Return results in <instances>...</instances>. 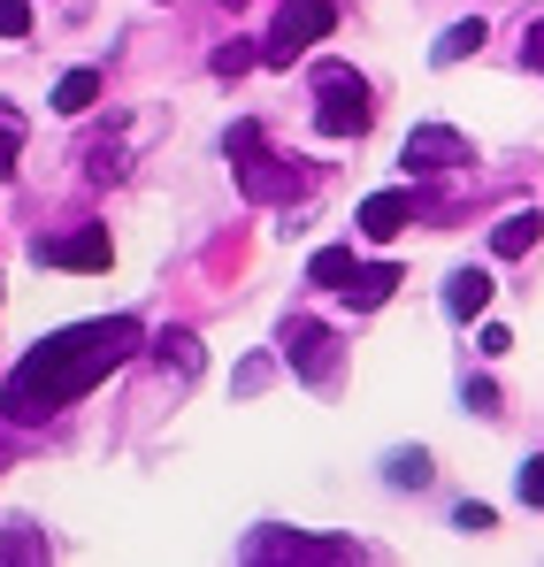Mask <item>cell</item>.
<instances>
[{"mask_svg": "<svg viewBox=\"0 0 544 567\" xmlns=\"http://www.w3.org/2000/svg\"><path fill=\"white\" fill-rule=\"evenodd\" d=\"M131 353H138V322H131V315H100V322H78V330H62V338H39V346L8 369L0 406H8V422H47V414H62L70 399H85L107 369H123Z\"/></svg>", "mask_w": 544, "mask_h": 567, "instance_id": "1", "label": "cell"}, {"mask_svg": "<svg viewBox=\"0 0 544 567\" xmlns=\"http://www.w3.org/2000/svg\"><path fill=\"white\" fill-rule=\"evenodd\" d=\"M223 154L238 162V185L254 192V199H291V192H307V169H291L284 154L261 146V123H230Z\"/></svg>", "mask_w": 544, "mask_h": 567, "instance_id": "2", "label": "cell"}, {"mask_svg": "<svg viewBox=\"0 0 544 567\" xmlns=\"http://www.w3.org/2000/svg\"><path fill=\"white\" fill-rule=\"evenodd\" d=\"M315 93H322V107H315V131L322 138H361L368 123H376V100H368V85L346 62H322L315 70Z\"/></svg>", "mask_w": 544, "mask_h": 567, "instance_id": "3", "label": "cell"}, {"mask_svg": "<svg viewBox=\"0 0 544 567\" xmlns=\"http://www.w3.org/2000/svg\"><path fill=\"white\" fill-rule=\"evenodd\" d=\"M338 31V8L330 0H284V16H276L269 47H261V62H276V70H291L315 39H330Z\"/></svg>", "mask_w": 544, "mask_h": 567, "instance_id": "4", "label": "cell"}, {"mask_svg": "<svg viewBox=\"0 0 544 567\" xmlns=\"http://www.w3.org/2000/svg\"><path fill=\"white\" fill-rule=\"evenodd\" d=\"M460 162H475V146L460 138L453 123H422V131H407V146H399V169H407V177H438V169H460Z\"/></svg>", "mask_w": 544, "mask_h": 567, "instance_id": "5", "label": "cell"}, {"mask_svg": "<svg viewBox=\"0 0 544 567\" xmlns=\"http://www.w3.org/2000/svg\"><path fill=\"white\" fill-rule=\"evenodd\" d=\"M284 361H291L307 383H330V377H338V338H330L322 322L299 315V322H284Z\"/></svg>", "mask_w": 544, "mask_h": 567, "instance_id": "6", "label": "cell"}, {"mask_svg": "<svg viewBox=\"0 0 544 567\" xmlns=\"http://www.w3.org/2000/svg\"><path fill=\"white\" fill-rule=\"evenodd\" d=\"M31 254H39V269H107L115 246H107L100 223H85V230H70V238H39Z\"/></svg>", "mask_w": 544, "mask_h": 567, "instance_id": "7", "label": "cell"}, {"mask_svg": "<svg viewBox=\"0 0 544 567\" xmlns=\"http://www.w3.org/2000/svg\"><path fill=\"white\" fill-rule=\"evenodd\" d=\"M246 560H361L346 537H246Z\"/></svg>", "mask_w": 544, "mask_h": 567, "instance_id": "8", "label": "cell"}, {"mask_svg": "<svg viewBox=\"0 0 544 567\" xmlns=\"http://www.w3.org/2000/svg\"><path fill=\"white\" fill-rule=\"evenodd\" d=\"M414 223V192H368L361 199V230L368 238H399Z\"/></svg>", "mask_w": 544, "mask_h": 567, "instance_id": "9", "label": "cell"}, {"mask_svg": "<svg viewBox=\"0 0 544 567\" xmlns=\"http://www.w3.org/2000/svg\"><path fill=\"white\" fill-rule=\"evenodd\" d=\"M537 230H544L537 207H514V215H506V223L491 230V254H499V261H522V254L537 246Z\"/></svg>", "mask_w": 544, "mask_h": 567, "instance_id": "10", "label": "cell"}, {"mask_svg": "<svg viewBox=\"0 0 544 567\" xmlns=\"http://www.w3.org/2000/svg\"><path fill=\"white\" fill-rule=\"evenodd\" d=\"M491 291H499V284L483 277V269H460V277L445 284V315H453V322H475V315L491 307Z\"/></svg>", "mask_w": 544, "mask_h": 567, "instance_id": "11", "label": "cell"}, {"mask_svg": "<svg viewBox=\"0 0 544 567\" xmlns=\"http://www.w3.org/2000/svg\"><path fill=\"white\" fill-rule=\"evenodd\" d=\"M391 291H399V269H391V261H376V269H353V284H346V299H353V307H383Z\"/></svg>", "mask_w": 544, "mask_h": 567, "instance_id": "12", "label": "cell"}, {"mask_svg": "<svg viewBox=\"0 0 544 567\" xmlns=\"http://www.w3.org/2000/svg\"><path fill=\"white\" fill-rule=\"evenodd\" d=\"M353 269H361V261H353V246H322V254L307 261V284H330V291H346V284H353Z\"/></svg>", "mask_w": 544, "mask_h": 567, "instance_id": "13", "label": "cell"}, {"mask_svg": "<svg viewBox=\"0 0 544 567\" xmlns=\"http://www.w3.org/2000/svg\"><path fill=\"white\" fill-rule=\"evenodd\" d=\"M483 39H491V31H483V16H468V23H453V31H445V39L430 47V62H468V54H475Z\"/></svg>", "mask_w": 544, "mask_h": 567, "instance_id": "14", "label": "cell"}, {"mask_svg": "<svg viewBox=\"0 0 544 567\" xmlns=\"http://www.w3.org/2000/svg\"><path fill=\"white\" fill-rule=\"evenodd\" d=\"M92 100H100V70H70V78L54 85V107H62V115H85Z\"/></svg>", "mask_w": 544, "mask_h": 567, "instance_id": "15", "label": "cell"}, {"mask_svg": "<svg viewBox=\"0 0 544 567\" xmlns=\"http://www.w3.org/2000/svg\"><path fill=\"white\" fill-rule=\"evenodd\" d=\"M16 154H23V115L0 107V177H16Z\"/></svg>", "mask_w": 544, "mask_h": 567, "instance_id": "16", "label": "cell"}, {"mask_svg": "<svg viewBox=\"0 0 544 567\" xmlns=\"http://www.w3.org/2000/svg\"><path fill=\"white\" fill-rule=\"evenodd\" d=\"M391 483H414V491H422V483H430V453H422V445H414V453H391Z\"/></svg>", "mask_w": 544, "mask_h": 567, "instance_id": "17", "label": "cell"}, {"mask_svg": "<svg viewBox=\"0 0 544 567\" xmlns=\"http://www.w3.org/2000/svg\"><path fill=\"white\" fill-rule=\"evenodd\" d=\"M261 62V47H223L215 54V78H238V70H254Z\"/></svg>", "mask_w": 544, "mask_h": 567, "instance_id": "18", "label": "cell"}, {"mask_svg": "<svg viewBox=\"0 0 544 567\" xmlns=\"http://www.w3.org/2000/svg\"><path fill=\"white\" fill-rule=\"evenodd\" d=\"M31 31V0H0V39H23Z\"/></svg>", "mask_w": 544, "mask_h": 567, "instance_id": "19", "label": "cell"}, {"mask_svg": "<svg viewBox=\"0 0 544 567\" xmlns=\"http://www.w3.org/2000/svg\"><path fill=\"white\" fill-rule=\"evenodd\" d=\"M453 522H460V529H468V537H483V529H499V514H491V506H475V498H468V506H460Z\"/></svg>", "mask_w": 544, "mask_h": 567, "instance_id": "20", "label": "cell"}, {"mask_svg": "<svg viewBox=\"0 0 544 567\" xmlns=\"http://www.w3.org/2000/svg\"><path fill=\"white\" fill-rule=\"evenodd\" d=\"M475 414H499V383H483V377H468V391H460Z\"/></svg>", "mask_w": 544, "mask_h": 567, "instance_id": "21", "label": "cell"}, {"mask_svg": "<svg viewBox=\"0 0 544 567\" xmlns=\"http://www.w3.org/2000/svg\"><path fill=\"white\" fill-rule=\"evenodd\" d=\"M514 483H522V498H530V506H544V461H522Z\"/></svg>", "mask_w": 544, "mask_h": 567, "instance_id": "22", "label": "cell"}, {"mask_svg": "<svg viewBox=\"0 0 544 567\" xmlns=\"http://www.w3.org/2000/svg\"><path fill=\"white\" fill-rule=\"evenodd\" d=\"M522 62H530V70H537V78H544V16H537V23H530V39H522Z\"/></svg>", "mask_w": 544, "mask_h": 567, "instance_id": "23", "label": "cell"}, {"mask_svg": "<svg viewBox=\"0 0 544 567\" xmlns=\"http://www.w3.org/2000/svg\"><path fill=\"white\" fill-rule=\"evenodd\" d=\"M261 383H269V353H254V361L238 369V391H261Z\"/></svg>", "mask_w": 544, "mask_h": 567, "instance_id": "24", "label": "cell"}, {"mask_svg": "<svg viewBox=\"0 0 544 567\" xmlns=\"http://www.w3.org/2000/svg\"><path fill=\"white\" fill-rule=\"evenodd\" d=\"M475 346H483V353H491V361H499V353H514V338H506V330H499V322H483V338H475Z\"/></svg>", "mask_w": 544, "mask_h": 567, "instance_id": "25", "label": "cell"}, {"mask_svg": "<svg viewBox=\"0 0 544 567\" xmlns=\"http://www.w3.org/2000/svg\"><path fill=\"white\" fill-rule=\"evenodd\" d=\"M0 468H8V445H0Z\"/></svg>", "mask_w": 544, "mask_h": 567, "instance_id": "26", "label": "cell"}]
</instances>
